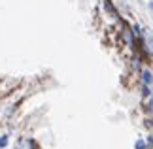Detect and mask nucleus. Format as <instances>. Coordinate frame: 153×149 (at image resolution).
<instances>
[{
	"label": "nucleus",
	"mask_w": 153,
	"mask_h": 149,
	"mask_svg": "<svg viewBox=\"0 0 153 149\" xmlns=\"http://www.w3.org/2000/svg\"><path fill=\"white\" fill-rule=\"evenodd\" d=\"M149 8H151V10H153V2H149Z\"/></svg>",
	"instance_id": "6"
},
{
	"label": "nucleus",
	"mask_w": 153,
	"mask_h": 149,
	"mask_svg": "<svg viewBox=\"0 0 153 149\" xmlns=\"http://www.w3.org/2000/svg\"><path fill=\"white\" fill-rule=\"evenodd\" d=\"M8 144H10V136L8 134H2V136H0V149H6Z\"/></svg>",
	"instance_id": "3"
},
{
	"label": "nucleus",
	"mask_w": 153,
	"mask_h": 149,
	"mask_svg": "<svg viewBox=\"0 0 153 149\" xmlns=\"http://www.w3.org/2000/svg\"><path fill=\"white\" fill-rule=\"evenodd\" d=\"M146 147H148V144H146L144 140H138L136 144H134V149H146Z\"/></svg>",
	"instance_id": "4"
},
{
	"label": "nucleus",
	"mask_w": 153,
	"mask_h": 149,
	"mask_svg": "<svg viewBox=\"0 0 153 149\" xmlns=\"http://www.w3.org/2000/svg\"><path fill=\"white\" fill-rule=\"evenodd\" d=\"M148 110H149V111H153V94H151L149 100H148Z\"/></svg>",
	"instance_id": "5"
},
{
	"label": "nucleus",
	"mask_w": 153,
	"mask_h": 149,
	"mask_svg": "<svg viewBox=\"0 0 153 149\" xmlns=\"http://www.w3.org/2000/svg\"><path fill=\"white\" fill-rule=\"evenodd\" d=\"M13 149H38V145H36V142L32 138H19L15 142Z\"/></svg>",
	"instance_id": "1"
},
{
	"label": "nucleus",
	"mask_w": 153,
	"mask_h": 149,
	"mask_svg": "<svg viewBox=\"0 0 153 149\" xmlns=\"http://www.w3.org/2000/svg\"><path fill=\"white\" fill-rule=\"evenodd\" d=\"M142 79H144V85H148V87L153 83V76H151L149 70H144V72H142Z\"/></svg>",
	"instance_id": "2"
}]
</instances>
